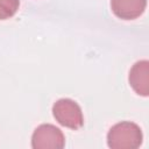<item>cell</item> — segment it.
<instances>
[{
	"label": "cell",
	"instance_id": "2",
	"mask_svg": "<svg viewBox=\"0 0 149 149\" xmlns=\"http://www.w3.org/2000/svg\"><path fill=\"white\" fill-rule=\"evenodd\" d=\"M52 114L58 123L71 129H79L84 123L81 108L72 99L57 100L52 106Z\"/></svg>",
	"mask_w": 149,
	"mask_h": 149
},
{
	"label": "cell",
	"instance_id": "4",
	"mask_svg": "<svg viewBox=\"0 0 149 149\" xmlns=\"http://www.w3.org/2000/svg\"><path fill=\"white\" fill-rule=\"evenodd\" d=\"M128 80L139 95L147 97L149 93V62L146 59L136 62L129 71Z\"/></svg>",
	"mask_w": 149,
	"mask_h": 149
},
{
	"label": "cell",
	"instance_id": "5",
	"mask_svg": "<svg viewBox=\"0 0 149 149\" xmlns=\"http://www.w3.org/2000/svg\"><path fill=\"white\" fill-rule=\"evenodd\" d=\"M147 0H111L113 13L122 20H134L146 9Z\"/></svg>",
	"mask_w": 149,
	"mask_h": 149
},
{
	"label": "cell",
	"instance_id": "1",
	"mask_svg": "<svg viewBox=\"0 0 149 149\" xmlns=\"http://www.w3.org/2000/svg\"><path fill=\"white\" fill-rule=\"evenodd\" d=\"M141 128L130 121L114 125L107 134V144L112 149H136L142 143Z\"/></svg>",
	"mask_w": 149,
	"mask_h": 149
},
{
	"label": "cell",
	"instance_id": "3",
	"mask_svg": "<svg viewBox=\"0 0 149 149\" xmlns=\"http://www.w3.org/2000/svg\"><path fill=\"white\" fill-rule=\"evenodd\" d=\"M65 137L59 128L50 123L40 125L33 133L31 147L34 149H62Z\"/></svg>",
	"mask_w": 149,
	"mask_h": 149
},
{
	"label": "cell",
	"instance_id": "6",
	"mask_svg": "<svg viewBox=\"0 0 149 149\" xmlns=\"http://www.w3.org/2000/svg\"><path fill=\"white\" fill-rule=\"evenodd\" d=\"M20 0H0V20L12 17L19 9Z\"/></svg>",
	"mask_w": 149,
	"mask_h": 149
}]
</instances>
